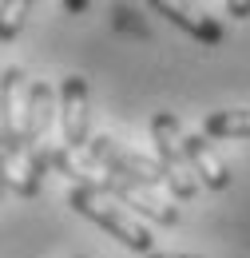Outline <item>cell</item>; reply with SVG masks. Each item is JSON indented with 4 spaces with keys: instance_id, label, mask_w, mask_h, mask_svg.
Here are the masks:
<instances>
[{
    "instance_id": "1",
    "label": "cell",
    "mask_w": 250,
    "mask_h": 258,
    "mask_svg": "<svg viewBox=\"0 0 250 258\" xmlns=\"http://www.w3.org/2000/svg\"><path fill=\"white\" fill-rule=\"evenodd\" d=\"M24 72L20 68H8L4 72V183L20 199H36L44 191V163L40 155L28 147L24 139V103H20V92H24Z\"/></svg>"
},
{
    "instance_id": "2",
    "label": "cell",
    "mask_w": 250,
    "mask_h": 258,
    "mask_svg": "<svg viewBox=\"0 0 250 258\" xmlns=\"http://www.w3.org/2000/svg\"><path fill=\"white\" fill-rule=\"evenodd\" d=\"M68 207H72L76 215L92 219L95 226H103L119 246H127V250H135V254H143V258L155 254V234L143 223H135L131 211L119 207L111 195L92 191V187H68Z\"/></svg>"
},
{
    "instance_id": "3",
    "label": "cell",
    "mask_w": 250,
    "mask_h": 258,
    "mask_svg": "<svg viewBox=\"0 0 250 258\" xmlns=\"http://www.w3.org/2000/svg\"><path fill=\"white\" fill-rule=\"evenodd\" d=\"M151 143H155V163L163 171L167 191L175 195L179 203H191L199 195V175L187 159V143H183V127L171 111L151 115Z\"/></svg>"
},
{
    "instance_id": "4",
    "label": "cell",
    "mask_w": 250,
    "mask_h": 258,
    "mask_svg": "<svg viewBox=\"0 0 250 258\" xmlns=\"http://www.w3.org/2000/svg\"><path fill=\"white\" fill-rule=\"evenodd\" d=\"M92 115H88V84L84 76H68L60 84V143L68 151H84L92 147Z\"/></svg>"
},
{
    "instance_id": "5",
    "label": "cell",
    "mask_w": 250,
    "mask_h": 258,
    "mask_svg": "<svg viewBox=\"0 0 250 258\" xmlns=\"http://www.w3.org/2000/svg\"><path fill=\"white\" fill-rule=\"evenodd\" d=\"M60 107V96L52 92V84H44V80H36L24 88V139H28V147L40 155V163L48 167V151L56 147L48 135H52V111Z\"/></svg>"
},
{
    "instance_id": "6",
    "label": "cell",
    "mask_w": 250,
    "mask_h": 258,
    "mask_svg": "<svg viewBox=\"0 0 250 258\" xmlns=\"http://www.w3.org/2000/svg\"><path fill=\"white\" fill-rule=\"evenodd\" d=\"M88 155L95 163H103L107 171H115V175H127V179H139V183H147V187H155L163 191L167 183H163V171H159L155 159H147V155H139V151H131L123 143H115L111 135H95L92 147H88Z\"/></svg>"
},
{
    "instance_id": "7",
    "label": "cell",
    "mask_w": 250,
    "mask_h": 258,
    "mask_svg": "<svg viewBox=\"0 0 250 258\" xmlns=\"http://www.w3.org/2000/svg\"><path fill=\"white\" fill-rule=\"evenodd\" d=\"M151 12H159L163 20H171L175 28H183L187 36H195L199 44H222L226 40V28H222L215 16H207L203 8H191V4H179V0H151Z\"/></svg>"
},
{
    "instance_id": "8",
    "label": "cell",
    "mask_w": 250,
    "mask_h": 258,
    "mask_svg": "<svg viewBox=\"0 0 250 258\" xmlns=\"http://www.w3.org/2000/svg\"><path fill=\"white\" fill-rule=\"evenodd\" d=\"M183 143H187V159H191V167H195V175H199V183H203L207 191H226V187H230V171H226V163L215 155L211 139H207V135H183Z\"/></svg>"
},
{
    "instance_id": "9",
    "label": "cell",
    "mask_w": 250,
    "mask_h": 258,
    "mask_svg": "<svg viewBox=\"0 0 250 258\" xmlns=\"http://www.w3.org/2000/svg\"><path fill=\"white\" fill-rule=\"evenodd\" d=\"M207 139H250V107H226L203 119Z\"/></svg>"
},
{
    "instance_id": "10",
    "label": "cell",
    "mask_w": 250,
    "mask_h": 258,
    "mask_svg": "<svg viewBox=\"0 0 250 258\" xmlns=\"http://www.w3.org/2000/svg\"><path fill=\"white\" fill-rule=\"evenodd\" d=\"M28 0H8V4H0V40L8 44V40H16L20 28H24V20H28Z\"/></svg>"
},
{
    "instance_id": "11",
    "label": "cell",
    "mask_w": 250,
    "mask_h": 258,
    "mask_svg": "<svg viewBox=\"0 0 250 258\" xmlns=\"http://www.w3.org/2000/svg\"><path fill=\"white\" fill-rule=\"evenodd\" d=\"M226 12H230L234 20H246V16H250V4H246V0H230V4H226Z\"/></svg>"
},
{
    "instance_id": "12",
    "label": "cell",
    "mask_w": 250,
    "mask_h": 258,
    "mask_svg": "<svg viewBox=\"0 0 250 258\" xmlns=\"http://www.w3.org/2000/svg\"><path fill=\"white\" fill-rule=\"evenodd\" d=\"M88 8V0H72V4H64V12H72V16H80Z\"/></svg>"
},
{
    "instance_id": "13",
    "label": "cell",
    "mask_w": 250,
    "mask_h": 258,
    "mask_svg": "<svg viewBox=\"0 0 250 258\" xmlns=\"http://www.w3.org/2000/svg\"><path fill=\"white\" fill-rule=\"evenodd\" d=\"M147 258H203V254H175V250H155V254H147Z\"/></svg>"
},
{
    "instance_id": "14",
    "label": "cell",
    "mask_w": 250,
    "mask_h": 258,
    "mask_svg": "<svg viewBox=\"0 0 250 258\" xmlns=\"http://www.w3.org/2000/svg\"><path fill=\"white\" fill-rule=\"evenodd\" d=\"M76 258H84V254H76Z\"/></svg>"
}]
</instances>
